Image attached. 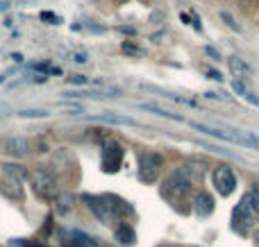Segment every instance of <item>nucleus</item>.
<instances>
[{
  "instance_id": "obj_25",
  "label": "nucleus",
  "mask_w": 259,
  "mask_h": 247,
  "mask_svg": "<svg viewBox=\"0 0 259 247\" xmlns=\"http://www.w3.org/2000/svg\"><path fill=\"white\" fill-rule=\"evenodd\" d=\"M189 23H191V25H193V30H196V32H202V23H200V16H198V14L193 12V9H191V16H189Z\"/></svg>"
},
{
  "instance_id": "obj_13",
  "label": "nucleus",
  "mask_w": 259,
  "mask_h": 247,
  "mask_svg": "<svg viewBox=\"0 0 259 247\" xmlns=\"http://www.w3.org/2000/svg\"><path fill=\"white\" fill-rule=\"evenodd\" d=\"M228 68H230V73H232V75L237 77L239 82L252 75V68H250V64H246V59L230 57V59H228Z\"/></svg>"
},
{
  "instance_id": "obj_7",
  "label": "nucleus",
  "mask_w": 259,
  "mask_h": 247,
  "mask_svg": "<svg viewBox=\"0 0 259 247\" xmlns=\"http://www.w3.org/2000/svg\"><path fill=\"white\" fill-rule=\"evenodd\" d=\"M82 200H84L89 211L94 213L100 222H109L114 218V211H112V207H109L107 195H82Z\"/></svg>"
},
{
  "instance_id": "obj_1",
  "label": "nucleus",
  "mask_w": 259,
  "mask_h": 247,
  "mask_svg": "<svg viewBox=\"0 0 259 247\" xmlns=\"http://www.w3.org/2000/svg\"><path fill=\"white\" fill-rule=\"evenodd\" d=\"M30 181H32V191L36 193L39 200L50 202V200H55L59 195L57 179H55L48 170H44V168H36L34 172H30Z\"/></svg>"
},
{
  "instance_id": "obj_4",
  "label": "nucleus",
  "mask_w": 259,
  "mask_h": 247,
  "mask_svg": "<svg viewBox=\"0 0 259 247\" xmlns=\"http://www.w3.org/2000/svg\"><path fill=\"white\" fill-rule=\"evenodd\" d=\"M252 222H255V211H252L250 200H248V193H246L241 198V202L237 204V209L232 211V227L239 234H246L252 227Z\"/></svg>"
},
{
  "instance_id": "obj_24",
  "label": "nucleus",
  "mask_w": 259,
  "mask_h": 247,
  "mask_svg": "<svg viewBox=\"0 0 259 247\" xmlns=\"http://www.w3.org/2000/svg\"><path fill=\"white\" fill-rule=\"evenodd\" d=\"M41 21H48L50 25H59V23H62V18L55 16L53 12H41Z\"/></svg>"
},
{
  "instance_id": "obj_31",
  "label": "nucleus",
  "mask_w": 259,
  "mask_h": 247,
  "mask_svg": "<svg viewBox=\"0 0 259 247\" xmlns=\"http://www.w3.org/2000/svg\"><path fill=\"white\" fill-rule=\"evenodd\" d=\"M232 89L237 91L239 95H243V93H246V86H243V84H241V82H239V80H234V82H232Z\"/></svg>"
},
{
  "instance_id": "obj_8",
  "label": "nucleus",
  "mask_w": 259,
  "mask_h": 247,
  "mask_svg": "<svg viewBox=\"0 0 259 247\" xmlns=\"http://www.w3.org/2000/svg\"><path fill=\"white\" fill-rule=\"evenodd\" d=\"M164 186H166V193H170L175 200H178V198H184V195H189V193H191V189H193V184L187 179V177H184L182 170H175L173 175L166 179Z\"/></svg>"
},
{
  "instance_id": "obj_28",
  "label": "nucleus",
  "mask_w": 259,
  "mask_h": 247,
  "mask_svg": "<svg viewBox=\"0 0 259 247\" xmlns=\"http://www.w3.org/2000/svg\"><path fill=\"white\" fill-rule=\"evenodd\" d=\"M207 77H209V80H214V82H223V75H221L219 71H214V68H209V71H207Z\"/></svg>"
},
{
  "instance_id": "obj_9",
  "label": "nucleus",
  "mask_w": 259,
  "mask_h": 247,
  "mask_svg": "<svg viewBox=\"0 0 259 247\" xmlns=\"http://www.w3.org/2000/svg\"><path fill=\"white\" fill-rule=\"evenodd\" d=\"M0 152L9 154V157H16V159H23L32 152V143L23 136H12V139H5L3 141V150Z\"/></svg>"
},
{
  "instance_id": "obj_23",
  "label": "nucleus",
  "mask_w": 259,
  "mask_h": 247,
  "mask_svg": "<svg viewBox=\"0 0 259 247\" xmlns=\"http://www.w3.org/2000/svg\"><path fill=\"white\" fill-rule=\"evenodd\" d=\"M248 200H250V207H252V211L259 213V186H255V189L248 193Z\"/></svg>"
},
{
  "instance_id": "obj_14",
  "label": "nucleus",
  "mask_w": 259,
  "mask_h": 247,
  "mask_svg": "<svg viewBox=\"0 0 259 247\" xmlns=\"http://www.w3.org/2000/svg\"><path fill=\"white\" fill-rule=\"evenodd\" d=\"M68 247H100V245H98V240L91 238L89 234L75 229L68 234Z\"/></svg>"
},
{
  "instance_id": "obj_30",
  "label": "nucleus",
  "mask_w": 259,
  "mask_h": 247,
  "mask_svg": "<svg viewBox=\"0 0 259 247\" xmlns=\"http://www.w3.org/2000/svg\"><path fill=\"white\" fill-rule=\"evenodd\" d=\"M205 52L209 54L211 59H216V61H221V54H219V50H216V48H209V45H207V48H205Z\"/></svg>"
},
{
  "instance_id": "obj_3",
  "label": "nucleus",
  "mask_w": 259,
  "mask_h": 247,
  "mask_svg": "<svg viewBox=\"0 0 259 247\" xmlns=\"http://www.w3.org/2000/svg\"><path fill=\"white\" fill-rule=\"evenodd\" d=\"M161 172V157L152 152H143L139 157V179L143 184H155Z\"/></svg>"
},
{
  "instance_id": "obj_10",
  "label": "nucleus",
  "mask_w": 259,
  "mask_h": 247,
  "mask_svg": "<svg viewBox=\"0 0 259 247\" xmlns=\"http://www.w3.org/2000/svg\"><path fill=\"white\" fill-rule=\"evenodd\" d=\"M211 211H214V198H211L207 191L196 193V198H193V213H196L198 218H207Z\"/></svg>"
},
{
  "instance_id": "obj_26",
  "label": "nucleus",
  "mask_w": 259,
  "mask_h": 247,
  "mask_svg": "<svg viewBox=\"0 0 259 247\" xmlns=\"http://www.w3.org/2000/svg\"><path fill=\"white\" fill-rule=\"evenodd\" d=\"M68 82H71V84H82V86H84L89 80H87L84 75H71V77H68Z\"/></svg>"
},
{
  "instance_id": "obj_29",
  "label": "nucleus",
  "mask_w": 259,
  "mask_h": 247,
  "mask_svg": "<svg viewBox=\"0 0 259 247\" xmlns=\"http://www.w3.org/2000/svg\"><path fill=\"white\" fill-rule=\"evenodd\" d=\"M243 98H246L250 104H255V107H259V98H257L255 93H250V91H246V93H243Z\"/></svg>"
},
{
  "instance_id": "obj_6",
  "label": "nucleus",
  "mask_w": 259,
  "mask_h": 247,
  "mask_svg": "<svg viewBox=\"0 0 259 247\" xmlns=\"http://www.w3.org/2000/svg\"><path fill=\"white\" fill-rule=\"evenodd\" d=\"M211 181H214L216 191H219L223 198L232 195L234 189H237V175H234L232 168H228V166L214 168V172H211Z\"/></svg>"
},
{
  "instance_id": "obj_21",
  "label": "nucleus",
  "mask_w": 259,
  "mask_h": 247,
  "mask_svg": "<svg viewBox=\"0 0 259 247\" xmlns=\"http://www.w3.org/2000/svg\"><path fill=\"white\" fill-rule=\"evenodd\" d=\"M16 116L18 118H48V111L46 109H23Z\"/></svg>"
},
{
  "instance_id": "obj_15",
  "label": "nucleus",
  "mask_w": 259,
  "mask_h": 247,
  "mask_svg": "<svg viewBox=\"0 0 259 247\" xmlns=\"http://www.w3.org/2000/svg\"><path fill=\"white\" fill-rule=\"evenodd\" d=\"M141 89L150 91V93H157V95H164L166 100H173V102H180L184 104V107H196V102L193 100H187V98H180V95L170 93V91H164V89H157V86H150V84H141Z\"/></svg>"
},
{
  "instance_id": "obj_32",
  "label": "nucleus",
  "mask_w": 259,
  "mask_h": 247,
  "mask_svg": "<svg viewBox=\"0 0 259 247\" xmlns=\"http://www.w3.org/2000/svg\"><path fill=\"white\" fill-rule=\"evenodd\" d=\"M121 32H125V34H137V30H134V27H121Z\"/></svg>"
},
{
  "instance_id": "obj_27",
  "label": "nucleus",
  "mask_w": 259,
  "mask_h": 247,
  "mask_svg": "<svg viewBox=\"0 0 259 247\" xmlns=\"http://www.w3.org/2000/svg\"><path fill=\"white\" fill-rule=\"evenodd\" d=\"M71 57H73V61L75 64H87L89 61V59H87V52H73Z\"/></svg>"
},
{
  "instance_id": "obj_5",
  "label": "nucleus",
  "mask_w": 259,
  "mask_h": 247,
  "mask_svg": "<svg viewBox=\"0 0 259 247\" xmlns=\"http://www.w3.org/2000/svg\"><path fill=\"white\" fill-rule=\"evenodd\" d=\"M191 127H193V130H198V132H205L207 136H214V139L228 141V143H237V145H248L246 132L232 130V127H230L228 132H223V130H216V127H209V125H202V122H191Z\"/></svg>"
},
{
  "instance_id": "obj_16",
  "label": "nucleus",
  "mask_w": 259,
  "mask_h": 247,
  "mask_svg": "<svg viewBox=\"0 0 259 247\" xmlns=\"http://www.w3.org/2000/svg\"><path fill=\"white\" fill-rule=\"evenodd\" d=\"M116 240H118V245H123V247H132V245H134L137 236H134V229L127 225V222L118 225V229H116Z\"/></svg>"
},
{
  "instance_id": "obj_20",
  "label": "nucleus",
  "mask_w": 259,
  "mask_h": 247,
  "mask_svg": "<svg viewBox=\"0 0 259 247\" xmlns=\"http://www.w3.org/2000/svg\"><path fill=\"white\" fill-rule=\"evenodd\" d=\"M121 50H123L125 54H130V57H143V54H146V50H143L141 45L132 43V41H123Z\"/></svg>"
},
{
  "instance_id": "obj_22",
  "label": "nucleus",
  "mask_w": 259,
  "mask_h": 247,
  "mask_svg": "<svg viewBox=\"0 0 259 247\" xmlns=\"http://www.w3.org/2000/svg\"><path fill=\"white\" fill-rule=\"evenodd\" d=\"M221 18H223V23L230 27V30H234V32H237V34H239V32H241V25H239V23L234 21V18L230 16L228 12H221Z\"/></svg>"
},
{
  "instance_id": "obj_17",
  "label": "nucleus",
  "mask_w": 259,
  "mask_h": 247,
  "mask_svg": "<svg viewBox=\"0 0 259 247\" xmlns=\"http://www.w3.org/2000/svg\"><path fill=\"white\" fill-rule=\"evenodd\" d=\"M3 170L7 172L12 179H16V181H23V179H27V177H30V172H27L23 166H18V163H5Z\"/></svg>"
},
{
  "instance_id": "obj_2",
  "label": "nucleus",
  "mask_w": 259,
  "mask_h": 247,
  "mask_svg": "<svg viewBox=\"0 0 259 247\" xmlns=\"http://www.w3.org/2000/svg\"><path fill=\"white\" fill-rule=\"evenodd\" d=\"M123 163V148L118 141H105L103 148H100V166H103V172L107 175H114V172L121 170Z\"/></svg>"
},
{
  "instance_id": "obj_34",
  "label": "nucleus",
  "mask_w": 259,
  "mask_h": 247,
  "mask_svg": "<svg viewBox=\"0 0 259 247\" xmlns=\"http://www.w3.org/2000/svg\"><path fill=\"white\" fill-rule=\"evenodd\" d=\"M9 9V3H0V12H7Z\"/></svg>"
},
{
  "instance_id": "obj_19",
  "label": "nucleus",
  "mask_w": 259,
  "mask_h": 247,
  "mask_svg": "<svg viewBox=\"0 0 259 247\" xmlns=\"http://www.w3.org/2000/svg\"><path fill=\"white\" fill-rule=\"evenodd\" d=\"M139 107L143 109V111H152V113H157V116H161V118H168V120H182V118L178 116V113H170V111H166V109H161V107H157V104H148V102H141Z\"/></svg>"
},
{
  "instance_id": "obj_12",
  "label": "nucleus",
  "mask_w": 259,
  "mask_h": 247,
  "mask_svg": "<svg viewBox=\"0 0 259 247\" xmlns=\"http://www.w3.org/2000/svg\"><path fill=\"white\" fill-rule=\"evenodd\" d=\"M0 193L5 195L7 200H14V202H21L23 200V189H21V181L16 179H0Z\"/></svg>"
},
{
  "instance_id": "obj_18",
  "label": "nucleus",
  "mask_w": 259,
  "mask_h": 247,
  "mask_svg": "<svg viewBox=\"0 0 259 247\" xmlns=\"http://www.w3.org/2000/svg\"><path fill=\"white\" fill-rule=\"evenodd\" d=\"M55 202H57V213L59 216L71 213V209H73V195L71 193H59L57 198H55Z\"/></svg>"
},
{
  "instance_id": "obj_35",
  "label": "nucleus",
  "mask_w": 259,
  "mask_h": 247,
  "mask_svg": "<svg viewBox=\"0 0 259 247\" xmlns=\"http://www.w3.org/2000/svg\"><path fill=\"white\" fill-rule=\"evenodd\" d=\"M255 3H259V0H255Z\"/></svg>"
},
{
  "instance_id": "obj_11",
  "label": "nucleus",
  "mask_w": 259,
  "mask_h": 247,
  "mask_svg": "<svg viewBox=\"0 0 259 247\" xmlns=\"http://www.w3.org/2000/svg\"><path fill=\"white\" fill-rule=\"evenodd\" d=\"M96 120L100 122H107V125H121V127H139V122L130 116H123V113H112V111H105V113H98L94 116Z\"/></svg>"
},
{
  "instance_id": "obj_33",
  "label": "nucleus",
  "mask_w": 259,
  "mask_h": 247,
  "mask_svg": "<svg viewBox=\"0 0 259 247\" xmlns=\"http://www.w3.org/2000/svg\"><path fill=\"white\" fill-rule=\"evenodd\" d=\"M12 59H14V61H18V64L23 61V57H21V54H18V52H14V54H12Z\"/></svg>"
}]
</instances>
